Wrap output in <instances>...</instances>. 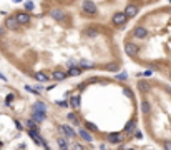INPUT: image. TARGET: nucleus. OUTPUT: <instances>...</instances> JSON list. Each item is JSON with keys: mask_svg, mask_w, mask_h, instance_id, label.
Listing matches in <instances>:
<instances>
[{"mask_svg": "<svg viewBox=\"0 0 171 150\" xmlns=\"http://www.w3.org/2000/svg\"><path fill=\"white\" fill-rule=\"evenodd\" d=\"M50 17L53 18L55 22H58V23H63V25H70V17H68L67 14H65L62 8H53V10H50Z\"/></svg>", "mask_w": 171, "mask_h": 150, "instance_id": "nucleus-1", "label": "nucleus"}, {"mask_svg": "<svg viewBox=\"0 0 171 150\" xmlns=\"http://www.w3.org/2000/svg\"><path fill=\"white\" fill-rule=\"evenodd\" d=\"M82 10L85 15H90V17H95V15L98 14V7H96V4L93 0H83Z\"/></svg>", "mask_w": 171, "mask_h": 150, "instance_id": "nucleus-2", "label": "nucleus"}, {"mask_svg": "<svg viewBox=\"0 0 171 150\" xmlns=\"http://www.w3.org/2000/svg\"><path fill=\"white\" fill-rule=\"evenodd\" d=\"M5 29L10 30V32H18L20 30V25H18L17 18H15V15H12V17H7L5 18Z\"/></svg>", "mask_w": 171, "mask_h": 150, "instance_id": "nucleus-3", "label": "nucleus"}, {"mask_svg": "<svg viewBox=\"0 0 171 150\" xmlns=\"http://www.w3.org/2000/svg\"><path fill=\"white\" fill-rule=\"evenodd\" d=\"M126 20H128V17H126L123 12H115L113 17H111V22H113L115 27H121V25H125Z\"/></svg>", "mask_w": 171, "mask_h": 150, "instance_id": "nucleus-4", "label": "nucleus"}, {"mask_svg": "<svg viewBox=\"0 0 171 150\" xmlns=\"http://www.w3.org/2000/svg\"><path fill=\"white\" fill-rule=\"evenodd\" d=\"M15 18H17V22H18V25H28L30 23V20H32V17H30V14L28 12H25V10H22V12H17L15 14Z\"/></svg>", "mask_w": 171, "mask_h": 150, "instance_id": "nucleus-5", "label": "nucleus"}, {"mask_svg": "<svg viewBox=\"0 0 171 150\" xmlns=\"http://www.w3.org/2000/svg\"><path fill=\"white\" fill-rule=\"evenodd\" d=\"M133 35H135L136 39H146V37H148V29L143 27V25H136L135 29H133Z\"/></svg>", "mask_w": 171, "mask_h": 150, "instance_id": "nucleus-6", "label": "nucleus"}, {"mask_svg": "<svg viewBox=\"0 0 171 150\" xmlns=\"http://www.w3.org/2000/svg\"><path fill=\"white\" fill-rule=\"evenodd\" d=\"M138 50H140V47L136 45V43H133V42H128L126 40L125 42V52L128 55H131V57H135L136 54H138Z\"/></svg>", "mask_w": 171, "mask_h": 150, "instance_id": "nucleus-7", "label": "nucleus"}, {"mask_svg": "<svg viewBox=\"0 0 171 150\" xmlns=\"http://www.w3.org/2000/svg\"><path fill=\"white\" fill-rule=\"evenodd\" d=\"M140 12V7L138 5H135V4H128L125 7V12H123V14L126 15V17H135L136 14H138Z\"/></svg>", "mask_w": 171, "mask_h": 150, "instance_id": "nucleus-8", "label": "nucleus"}, {"mask_svg": "<svg viewBox=\"0 0 171 150\" xmlns=\"http://www.w3.org/2000/svg\"><path fill=\"white\" fill-rule=\"evenodd\" d=\"M33 77H35V80H38L40 83H45V82H48V80L52 79L50 73H46V72H37Z\"/></svg>", "mask_w": 171, "mask_h": 150, "instance_id": "nucleus-9", "label": "nucleus"}, {"mask_svg": "<svg viewBox=\"0 0 171 150\" xmlns=\"http://www.w3.org/2000/svg\"><path fill=\"white\" fill-rule=\"evenodd\" d=\"M136 87H138V90H140L141 93H148V92H150V89H151V85L146 82V80H138Z\"/></svg>", "mask_w": 171, "mask_h": 150, "instance_id": "nucleus-10", "label": "nucleus"}, {"mask_svg": "<svg viewBox=\"0 0 171 150\" xmlns=\"http://www.w3.org/2000/svg\"><path fill=\"white\" fill-rule=\"evenodd\" d=\"M52 79L57 80V82H62V80L67 79V73H65L63 70H55L53 73H52Z\"/></svg>", "mask_w": 171, "mask_h": 150, "instance_id": "nucleus-11", "label": "nucleus"}, {"mask_svg": "<svg viewBox=\"0 0 171 150\" xmlns=\"http://www.w3.org/2000/svg\"><path fill=\"white\" fill-rule=\"evenodd\" d=\"M60 129H62V132H63L67 137H75V135H76V133H75V130L71 129L70 125H67V123H63V125L60 127Z\"/></svg>", "mask_w": 171, "mask_h": 150, "instance_id": "nucleus-12", "label": "nucleus"}, {"mask_svg": "<svg viewBox=\"0 0 171 150\" xmlns=\"http://www.w3.org/2000/svg\"><path fill=\"white\" fill-rule=\"evenodd\" d=\"M98 35H100V30L98 29H86L85 30V37H88V39H95Z\"/></svg>", "mask_w": 171, "mask_h": 150, "instance_id": "nucleus-13", "label": "nucleus"}, {"mask_svg": "<svg viewBox=\"0 0 171 150\" xmlns=\"http://www.w3.org/2000/svg\"><path fill=\"white\" fill-rule=\"evenodd\" d=\"M80 137H82V139L83 140H85V142H92V140H93V137H92V133H90L88 132V130H85V129H82V130H80Z\"/></svg>", "mask_w": 171, "mask_h": 150, "instance_id": "nucleus-14", "label": "nucleus"}, {"mask_svg": "<svg viewBox=\"0 0 171 150\" xmlns=\"http://www.w3.org/2000/svg\"><path fill=\"white\" fill-rule=\"evenodd\" d=\"M33 110L35 112H40V114H46V107L43 102H37L35 105H33Z\"/></svg>", "mask_w": 171, "mask_h": 150, "instance_id": "nucleus-15", "label": "nucleus"}, {"mask_svg": "<svg viewBox=\"0 0 171 150\" xmlns=\"http://www.w3.org/2000/svg\"><path fill=\"white\" fill-rule=\"evenodd\" d=\"M78 67L82 70H88V68H93V62H88V60H80L78 62Z\"/></svg>", "mask_w": 171, "mask_h": 150, "instance_id": "nucleus-16", "label": "nucleus"}, {"mask_svg": "<svg viewBox=\"0 0 171 150\" xmlns=\"http://www.w3.org/2000/svg\"><path fill=\"white\" fill-rule=\"evenodd\" d=\"M70 107H73V108L80 107V97L78 95H71L70 97Z\"/></svg>", "mask_w": 171, "mask_h": 150, "instance_id": "nucleus-17", "label": "nucleus"}, {"mask_svg": "<svg viewBox=\"0 0 171 150\" xmlns=\"http://www.w3.org/2000/svg\"><path fill=\"white\" fill-rule=\"evenodd\" d=\"M82 73V68L80 67H73V68H68V73L67 75H70V77H76V75H80Z\"/></svg>", "mask_w": 171, "mask_h": 150, "instance_id": "nucleus-18", "label": "nucleus"}, {"mask_svg": "<svg viewBox=\"0 0 171 150\" xmlns=\"http://www.w3.org/2000/svg\"><path fill=\"white\" fill-rule=\"evenodd\" d=\"M141 112L145 115L150 114V102H148V100H143V102H141Z\"/></svg>", "mask_w": 171, "mask_h": 150, "instance_id": "nucleus-19", "label": "nucleus"}, {"mask_svg": "<svg viewBox=\"0 0 171 150\" xmlns=\"http://www.w3.org/2000/svg\"><path fill=\"white\" fill-rule=\"evenodd\" d=\"M108 140H110L111 143H118V142H121V135H118V133H110V135H108Z\"/></svg>", "mask_w": 171, "mask_h": 150, "instance_id": "nucleus-20", "label": "nucleus"}, {"mask_svg": "<svg viewBox=\"0 0 171 150\" xmlns=\"http://www.w3.org/2000/svg\"><path fill=\"white\" fill-rule=\"evenodd\" d=\"M33 118H35L37 122H43V120H45V114H40V112L33 110Z\"/></svg>", "mask_w": 171, "mask_h": 150, "instance_id": "nucleus-21", "label": "nucleus"}, {"mask_svg": "<svg viewBox=\"0 0 171 150\" xmlns=\"http://www.w3.org/2000/svg\"><path fill=\"white\" fill-rule=\"evenodd\" d=\"M58 145H60L62 150H67V148H68V142H67L65 139H62V137L58 139Z\"/></svg>", "mask_w": 171, "mask_h": 150, "instance_id": "nucleus-22", "label": "nucleus"}, {"mask_svg": "<svg viewBox=\"0 0 171 150\" xmlns=\"http://www.w3.org/2000/svg\"><path fill=\"white\" fill-rule=\"evenodd\" d=\"M135 129H136V120H133V122H131V123H130V125H126V129H125V130H126V132L130 133V132H133V130H135Z\"/></svg>", "mask_w": 171, "mask_h": 150, "instance_id": "nucleus-23", "label": "nucleus"}, {"mask_svg": "<svg viewBox=\"0 0 171 150\" xmlns=\"http://www.w3.org/2000/svg\"><path fill=\"white\" fill-rule=\"evenodd\" d=\"M27 125H28L30 130H37V132H38V127H37V123L33 120H28V122H27Z\"/></svg>", "mask_w": 171, "mask_h": 150, "instance_id": "nucleus-24", "label": "nucleus"}, {"mask_svg": "<svg viewBox=\"0 0 171 150\" xmlns=\"http://www.w3.org/2000/svg\"><path fill=\"white\" fill-rule=\"evenodd\" d=\"M73 67H78V60H68L67 62V68H73Z\"/></svg>", "mask_w": 171, "mask_h": 150, "instance_id": "nucleus-25", "label": "nucleus"}, {"mask_svg": "<svg viewBox=\"0 0 171 150\" xmlns=\"http://www.w3.org/2000/svg\"><path fill=\"white\" fill-rule=\"evenodd\" d=\"M33 2H25V5H23V8H25V12H30V10H33Z\"/></svg>", "mask_w": 171, "mask_h": 150, "instance_id": "nucleus-26", "label": "nucleus"}, {"mask_svg": "<svg viewBox=\"0 0 171 150\" xmlns=\"http://www.w3.org/2000/svg\"><path fill=\"white\" fill-rule=\"evenodd\" d=\"M86 129L92 130V132H96V130H98V127H96L95 123H92V122H86Z\"/></svg>", "mask_w": 171, "mask_h": 150, "instance_id": "nucleus-27", "label": "nucleus"}, {"mask_svg": "<svg viewBox=\"0 0 171 150\" xmlns=\"http://www.w3.org/2000/svg\"><path fill=\"white\" fill-rule=\"evenodd\" d=\"M105 68H106L108 72H116V70H118V67H116V65H115V64H110V65H106V67H105Z\"/></svg>", "mask_w": 171, "mask_h": 150, "instance_id": "nucleus-28", "label": "nucleus"}, {"mask_svg": "<svg viewBox=\"0 0 171 150\" xmlns=\"http://www.w3.org/2000/svg\"><path fill=\"white\" fill-rule=\"evenodd\" d=\"M68 118H70V120L73 122V123H75V125H78V123H80V122H78V118H76V117H75V115H73V114H68Z\"/></svg>", "mask_w": 171, "mask_h": 150, "instance_id": "nucleus-29", "label": "nucleus"}, {"mask_svg": "<svg viewBox=\"0 0 171 150\" xmlns=\"http://www.w3.org/2000/svg\"><path fill=\"white\" fill-rule=\"evenodd\" d=\"M57 105H58V107H62V108H63V107H68V102H67V100H63V102H62V100H58V102H57Z\"/></svg>", "mask_w": 171, "mask_h": 150, "instance_id": "nucleus-30", "label": "nucleus"}, {"mask_svg": "<svg viewBox=\"0 0 171 150\" xmlns=\"http://www.w3.org/2000/svg\"><path fill=\"white\" fill-rule=\"evenodd\" d=\"M73 150H85V147L82 143H73Z\"/></svg>", "mask_w": 171, "mask_h": 150, "instance_id": "nucleus-31", "label": "nucleus"}, {"mask_svg": "<svg viewBox=\"0 0 171 150\" xmlns=\"http://www.w3.org/2000/svg\"><path fill=\"white\" fill-rule=\"evenodd\" d=\"M151 73H153L151 70H146V72H143V73H138V75H140V77H150Z\"/></svg>", "mask_w": 171, "mask_h": 150, "instance_id": "nucleus-32", "label": "nucleus"}, {"mask_svg": "<svg viewBox=\"0 0 171 150\" xmlns=\"http://www.w3.org/2000/svg\"><path fill=\"white\" fill-rule=\"evenodd\" d=\"M163 147H164V150H171V142H164Z\"/></svg>", "mask_w": 171, "mask_h": 150, "instance_id": "nucleus-33", "label": "nucleus"}, {"mask_svg": "<svg viewBox=\"0 0 171 150\" xmlns=\"http://www.w3.org/2000/svg\"><path fill=\"white\" fill-rule=\"evenodd\" d=\"M12 100H14V95H8V97H7V100H5V102H7V104H10Z\"/></svg>", "mask_w": 171, "mask_h": 150, "instance_id": "nucleus-34", "label": "nucleus"}, {"mask_svg": "<svg viewBox=\"0 0 171 150\" xmlns=\"http://www.w3.org/2000/svg\"><path fill=\"white\" fill-rule=\"evenodd\" d=\"M0 80H7V79H5V77H4L2 73H0Z\"/></svg>", "mask_w": 171, "mask_h": 150, "instance_id": "nucleus-35", "label": "nucleus"}, {"mask_svg": "<svg viewBox=\"0 0 171 150\" xmlns=\"http://www.w3.org/2000/svg\"><path fill=\"white\" fill-rule=\"evenodd\" d=\"M14 2H15V4H20V2H22V0H14Z\"/></svg>", "mask_w": 171, "mask_h": 150, "instance_id": "nucleus-36", "label": "nucleus"}, {"mask_svg": "<svg viewBox=\"0 0 171 150\" xmlns=\"http://www.w3.org/2000/svg\"><path fill=\"white\" fill-rule=\"evenodd\" d=\"M168 2H170V4H171V0H168Z\"/></svg>", "mask_w": 171, "mask_h": 150, "instance_id": "nucleus-37", "label": "nucleus"}, {"mask_svg": "<svg viewBox=\"0 0 171 150\" xmlns=\"http://www.w3.org/2000/svg\"><path fill=\"white\" fill-rule=\"evenodd\" d=\"M170 79H171V73H170Z\"/></svg>", "mask_w": 171, "mask_h": 150, "instance_id": "nucleus-38", "label": "nucleus"}, {"mask_svg": "<svg viewBox=\"0 0 171 150\" xmlns=\"http://www.w3.org/2000/svg\"><path fill=\"white\" fill-rule=\"evenodd\" d=\"M45 150H48V148H45Z\"/></svg>", "mask_w": 171, "mask_h": 150, "instance_id": "nucleus-39", "label": "nucleus"}]
</instances>
